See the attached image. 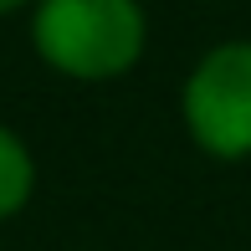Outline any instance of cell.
Instances as JSON below:
<instances>
[{
	"label": "cell",
	"instance_id": "6da1fadb",
	"mask_svg": "<svg viewBox=\"0 0 251 251\" xmlns=\"http://www.w3.org/2000/svg\"><path fill=\"white\" fill-rule=\"evenodd\" d=\"M144 47V16L133 0H41L36 51L72 77H118Z\"/></svg>",
	"mask_w": 251,
	"mask_h": 251
},
{
	"label": "cell",
	"instance_id": "7a4b0ae2",
	"mask_svg": "<svg viewBox=\"0 0 251 251\" xmlns=\"http://www.w3.org/2000/svg\"><path fill=\"white\" fill-rule=\"evenodd\" d=\"M185 123L215 159L251 154V47H221L185 82Z\"/></svg>",
	"mask_w": 251,
	"mask_h": 251
},
{
	"label": "cell",
	"instance_id": "3957f363",
	"mask_svg": "<svg viewBox=\"0 0 251 251\" xmlns=\"http://www.w3.org/2000/svg\"><path fill=\"white\" fill-rule=\"evenodd\" d=\"M31 195V154L16 133L0 128V215H16Z\"/></svg>",
	"mask_w": 251,
	"mask_h": 251
},
{
	"label": "cell",
	"instance_id": "277c9868",
	"mask_svg": "<svg viewBox=\"0 0 251 251\" xmlns=\"http://www.w3.org/2000/svg\"><path fill=\"white\" fill-rule=\"evenodd\" d=\"M16 5H26V0H0V10H16Z\"/></svg>",
	"mask_w": 251,
	"mask_h": 251
}]
</instances>
